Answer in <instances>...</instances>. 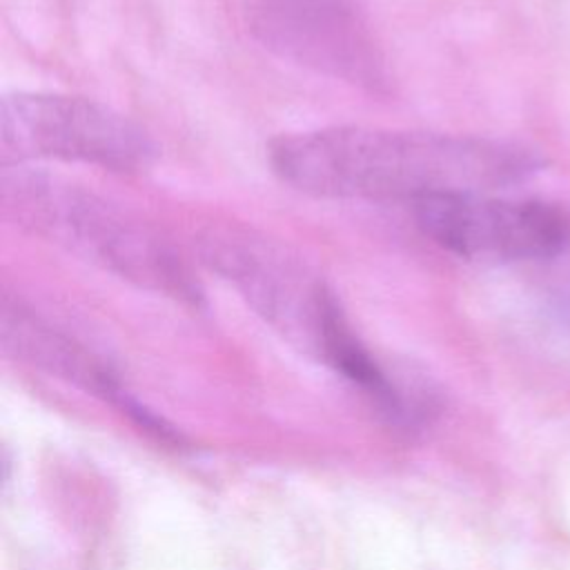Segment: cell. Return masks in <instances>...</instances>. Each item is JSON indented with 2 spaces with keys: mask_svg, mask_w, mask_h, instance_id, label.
Returning a JSON list of instances; mask_svg holds the SVG:
<instances>
[{
  "mask_svg": "<svg viewBox=\"0 0 570 570\" xmlns=\"http://www.w3.org/2000/svg\"><path fill=\"white\" fill-rule=\"evenodd\" d=\"M414 216L425 236L470 261L552 258L570 243L568 214L546 200L445 194L419 200Z\"/></svg>",
  "mask_w": 570,
  "mask_h": 570,
  "instance_id": "obj_6",
  "label": "cell"
},
{
  "mask_svg": "<svg viewBox=\"0 0 570 570\" xmlns=\"http://www.w3.org/2000/svg\"><path fill=\"white\" fill-rule=\"evenodd\" d=\"M2 163L62 160L82 163L109 171H136L151 163L149 134L91 98L16 91L0 107Z\"/></svg>",
  "mask_w": 570,
  "mask_h": 570,
  "instance_id": "obj_4",
  "label": "cell"
},
{
  "mask_svg": "<svg viewBox=\"0 0 570 570\" xmlns=\"http://www.w3.org/2000/svg\"><path fill=\"white\" fill-rule=\"evenodd\" d=\"M203 256L267 323L334 367L361 347L334 292L285 245L245 227H223L203 238Z\"/></svg>",
  "mask_w": 570,
  "mask_h": 570,
  "instance_id": "obj_3",
  "label": "cell"
},
{
  "mask_svg": "<svg viewBox=\"0 0 570 570\" xmlns=\"http://www.w3.org/2000/svg\"><path fill=\"white\" fill-rule=\"evenodd\" d=\"M269 165L318 198L419 200L485 194L528 178L541 160L517 145L383 127H323L278 136Z\"/></svg>",
  "mask_w": 570,
  "mask_h": 570,
  "instance_id": "obj_1",
  "label": "cell"
},
{
  "mask_svg": "<svg viewBox=\"0 0 570 570\" xmlns=\"http://www.w3.org/2000/svg\"><path fill=\"white\" fill-rule=\"evenodd\" d=\"M247 29L283 60L372 94L390 89L383 47L345 0H252Z\"/></svg>",
  "mask_w": 570,
  "mask_h": 570,
  "instance_id": "obj_5",
  "label": "cell"
},
{
  "mask_svg": "<svg viewBox=\"0 0 570 570\" xmlns=\"http://www.w3.org/2000/svg\"><path fill=\"white\" fill-rule=\"evenodd\" d=\"M7 214L82 261L156 294L196 305L200 287L180 252L151 225L73 183L16 171L2 178Z\"/></svg>",
  "mask_w": 570,
  "mask_h": 570,
  "instance_id": "obj_2",
  "label": "cell"
}]
</instances>
